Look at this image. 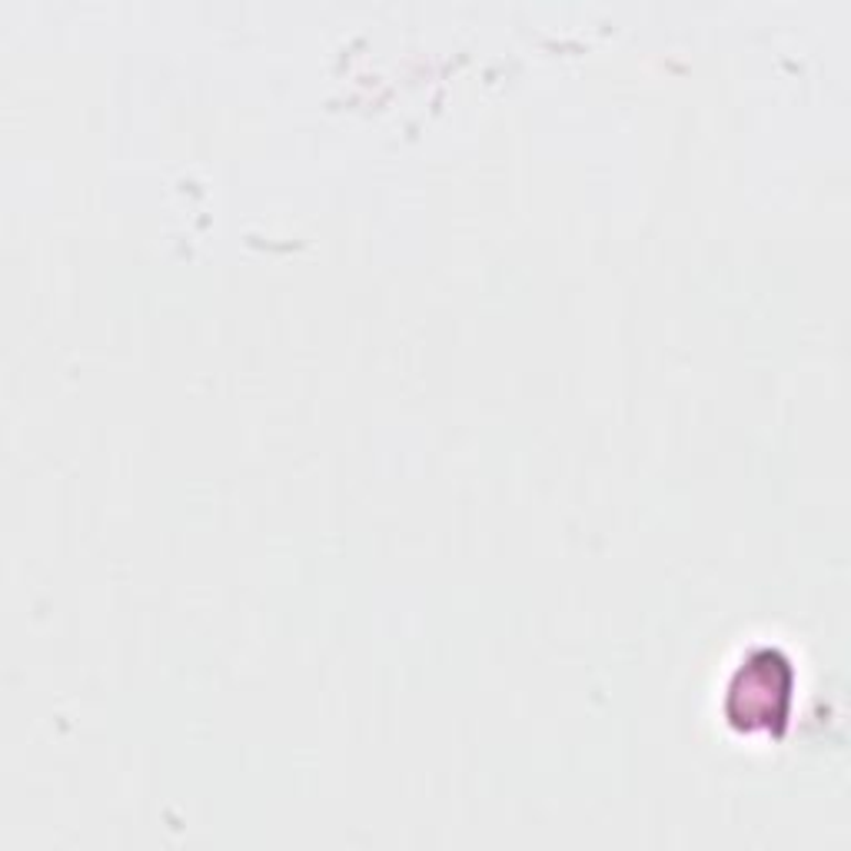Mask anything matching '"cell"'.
<instances>
[{
    "label": "cell",
    "instance_id": "6da1fadb",
    "mask_svg": "<svg viewBox=\"0 0 851 851\" xmlns=\"http://www.w3.org/2000/svg\"><path fill=\"white\" fill-rule=\"evenodd\" d=\"M785 662H778L775 655H762L759 658V675H762V683L755 686V692H768V689H778V683H775V672L782 668ZM782 686H788V678ZM745 712L752 716V719H745L749 725H768L772 719H778L782 716V709H775V699H768V696H755V699H749L745 702ZM742 712V716H745Z\"/></svg>",
    "mask_w": 851,
    "mask_h": 851
}]
</instances>
